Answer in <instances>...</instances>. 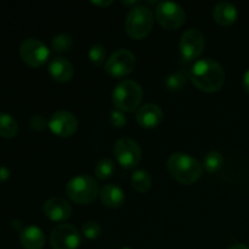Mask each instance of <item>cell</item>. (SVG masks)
Listing matches in <instances>:
<instances>
[{
	"label": "cell",
	"mask_w": 249,
	"mask_h": 249,
	"mask_svg": "<svg viewBox=\"0 0 249 249\" xmlns=\"http://www.w3.org/2000/svg\"><path fill=\"white\" fill-rule=\"evenodd\" d=\"M189 78L198 89L213 92L223 87L225 72L218 61L206 57L194 63L189 72Z\"/></svg>",
	"instance_id": "6da1fadb"
},
{
	"label": "cell",
	"mask_w": 249,
	"mask_h": 249,
	"mask_svg": "<svg viewBox=\"0 0 249 249\" xmlns=\"http://www.w3.org/2000/svg\"><path fill=\"white\" fill-rule=\"evenodd\" d=\"M168 170L173 178L181 184L190 185L196 182L201 178L203 168L202 164L192 156L184 152H177L168 158Z\"/></svg>",
	"instance_id": "7a4b0ae2"
},
{
	"label": "cell",
	"mask_w": 249,
	"mask_h": 249,
	"mask_svg": "<svg viewBox=\"0 0 249 249\" xmlns=\"http://www.w3.org/2000/svg\"><path fill=\"white\" fill-rule=\"evenodd\" d=\"M142 88L133 79L119 82L112 92V100L117 109L122 112H131L138 108L142 100Z\"/></svg>",
	"instance_id": "3957f363"
},
{
	"label": "cell",
	"mask_w": 249,
	"mask_h": 249,
	"mask_svg": "<svg viewBox=\"0 0 249 249\" xmlns=\"http://www.w3.org/2000/svg\"><path fill=\"white\" fill-rule=\"evenodd\" d=\"M153 27V12L145 5H138L129 10L125 18L126 33L134 39L147 36Z\"/></svg>",
	"instance_id": "277c9868"
},
{
	"label": "cell",
	"mask_w": 249,
	"mask_h": 249,
	"mask_svg": "<svg viewBox=\"0 0 249 249\" xmlns=\"http://www.w3.org/2000/svg\"><path fill=\"white\" fill-rule=\"evenodd\" d=\"M66 192L75 203H90L97 196L99 185L96 180L90 175H75L66 185Z\"/></svg>",
	"instance_id": "5b68a950"
},
{
	"label": "cell",
	"mask_w": 249,
	"mask_h": 249,
	"mask_svg": "<svg viewBox=\"0 0 249 249\" xmlns=\"http://www.w3.org/2000/svg\"><path fill=\"white\" fill-rule=\"evenodd\" d=\"M156 18L164 28L177 29L185 23L186 12L184 7L174 1H160L156 7Z\"/></svg>",
	"instance_id": "8992f818"
},
{
	"label": "cell",
	"mask_w": 249,
	"mask_h": 249,
	"mask_svg": "<svg viewBox=\"0 0 249 249\" xmlns=\"http://www.w3.org/2000/svg\"><path fill=\"white\" fill-rule=\"evenodd\" d=\"M136 65V57L128 49H119L107 60L105 71L109 75L122 78L133 72Z\"/></svg>",
	"instance_id": "52a82bcc"
},
{
	"label": "cell",
	"mask_w": 249,
	"mask_h": 249,
	"mask_svg": "<svg viewBox=\"0 0 249 249\" xmlns=\"http://www.w3.org/2000/svg\"><path fill=\"white\" fill-rule=\"evenodd\" d=\"M19 55L22 60L32 67H40L48 61L50 51L39 39L27 38L19 45Z\"/></svg>",
	"instance_id": "ba28073f"
},
{
	"label": "cell",
	"mask_w": 249,
	"mask_h": 249,
	"mask_svg": "<svg viewBox=\"0 0 249 249\" xmlns=\"http://www.w3.org/2000/svg\"><path fill=\"white\" fill-rule=\"evenodd\" d=\"M80 241L79 231L71 224H60L50 233V243L53 249H78Z\"/></svg>",
	"instance_id": "9c48e42d"
},
{
	"label": "cell",
	"mask_w": 249,
	"mask_h": 249,
	"mask_svg": "<svg viewBox=\"0 0 249 249\" xmlns=\"http://www.w3.org/2000/svg\"><path fill=\"white\" fill-rule=\"evenodd\" d=\"M113 152L119 164L124 168L135 167L140 162L142 155L139 143L130 138H122L117 140Z\"/></svg>",
	"instance_id": "30bf717a"
},
{
	"label": "cell",
	"mask_w": 249,
	"mask_h": 249,
	"mask_svg": "<svg viewBox=\"0 0 249 249\" xmlns=\"http://www.w3.org/2000/svg\"><path fill=\"white\" fill-rule=\"evenodd\" d=\"M204 34L198 28H190L182 33L179 48L185 60H195L199 57L204 50Z\"/></svg>",
	"instance_id": "8fae6325"
},
{
	"label": "cell",
	"mask_w": 249,
	"mask_h": 249,
	"mask_svg": "<svg viewBox=\"0 0 249 249\" xmlns=\"http://www.w3.org/2000/svg\"><path fill=\"white\" fill-rule=\"evenodd\" d=\"M48 126L56 135L68 138L77 131L78 119L72 112L57 111L51 114Z\"/></svg>",
	"instance_id": "7c38bea8"
},
{
	"label": "cell",
	"mask_w": 249,
	"mask_h": 249,
	"mask_svg": "<svg viewBox=\"0 0 249 249\" xmlns=\"http://www.w3.org/2000/svg\"><path fill=\"white\" fill-rule=\"evenodd\" d=\"M44 214L48 216L50 220L53 221H63L67 220L72 214V207L61 197H53L45 201L43 206Z\"/></svg>",
	"instance_id": "4fadbf2b"
},
{
	"label": "cell",
	"mask_w": 249,
	"mask_h": 249,
	"mask_svg": "<svg viewBox=\"0 0 249 249\" xmlns=\"http://www.w3.org/2000/svg\"><path fill=\"white\" fill-rule=\"evenodd\" d=\"M163 112L155 104H145L136 112V121L143 128H155L162 122Z\"/></svg>",
	"instance_id": "5bb4252c"
},
{
	"label": "cell",
	"mask_w": 249,
	"mask_h": 249,
	"mask_svg": "<svg viewBox=\"0 0 249 249\" xmlns=\"http://www.w3.org/2000/svg\"><path fill=\"white\" fill-rule=\"evenodd\" d=\"M48 71L51 77L57 82H68L74 74V68L71 61L62 56H56L49 62Z\"/></svg>",
	"instance_id": "9a60e30c"
},
{
	"label": "cell",
	"mask_w": 249,
	"mask_h": 249,
	"mask_svg": "<svg viewBox=\"0 0 249 249\" xmlns=\"http://www.w3.org/2000/svg\"><path fill=\"white\" fill-rule=\"evenodd\" d=\"M19 241L26 249H43L45 245V236L38 226L27 225L21 230Z\"/></svg>",
	"instance_id": "2e32d148"
},
{
	"label": "cell",
	"mask_w": 249,
	"mask_h": 249,
	"mask_svg": "<svg viewBox=\"0 0 249 249\" xmlns=\"http://www.w3.org/2000/svg\"><path fill=\"white\" fill-rule=\"evenodd\" d=\"M237 7L230 1H220L215 5L213 10V17L219 24L229 26L237 19Z\"/></svg>",
	"instance_id": "e0dca14e"
},
{
	"label": "cell",
	"mask_w": 249,
	"mask_h": 249,
	"mask_svg": "<svg viewBox=\"0 0 249 249\" xmlns=\"http://www.w3.org/2000/svg\"><path fill=\"white\" fill-rule=\"evenodd\" d=\"M100 197H101V201L105 206L116 208V207L123 204L124 199H125V194H124L123 189L119 187L118 185L107 184L101 189Z\"/></svg>",
	"instance_id": "ac0fdd59"
},
{
	"label": "cell",
	"mask_w": 249,
	"mask_h": 249,
	"mask_svg": "<svg viewBox=\"0 0 249 249\" xmlns=\"http://www.w3.org/2000/svg\"><path fill=\"white\" fill-rule=\"evenodd\" d=\"M18 131L16 119L6 112H0V135L2 138H14Z\"/></svg>",
	"instance_id": "d6986e66"
},
{
	"label": "cell",
	"mask_w": 249,
	"mask_h": 249,
	"mask_svg": "<svg viewBox=\"0 0 249 249\" xmlns=\"http://www.w3.org/2000/svg\"><path fill=\"white\" fill-rule=\"evenodd\" d=\"M131 185L138 192H146L152 185V178L145 169H138L131 175Z\"/></svg>",
	"instance_id": "ffe728a7"
},
{
	"label": "cell",
	"mask_w": 249,
	"mask_h": 249,
	"mask_svg": "<svg viewBox=\"0 0 249 249\" xmlns=\"http://www.w3.org/2000/svg\"><path fill=\"white\" fill-rule=\"evenodd\" d=\"M224 158L223 155L218 151H209L203 160V167L207 172L209 173H215L223 167Z\"/></svg>",
	"instance_id": "44dd1931"
},
{
	"label": "cell",
	"mask_w": 249,
	"mask_h": 249,
	"mask_svg": "<svg viewBox=\"0 0 249 249\" xmlns=\"http://www.w3.org/2000/svg\"><path fill=\"white\" fill-rule=\"evenodd\" d=\"M114 168H116V165L111 158H102L97 162L96 167H95V175L101 180L108 179L114 173Z\"/></svg>",
	"instance_id": "7402d4cb"
},
{
	"label": "cell",
	"mask_w": 249,
	"mask_h": 249,
	"mask_svg": "<svg viewBox=\"0 0 249 249\" xmlns=\"http://www.w3.org/2000/svg\"><path fill=\"white\" fill-rule=\"evenodd\" d=\"M51 46L56 53H65L72 48V38L70 34L58 33L53 36V40H51Z\"/></svg>",
	"instance_id": "603a6c76"
},
{
	"label": "cell",
	"mask_w": 249,
	"mask_h": 249,
	"mask_svg": "<svg viewBox=\"0 0 249 249\" xmlns=\"http://www.w3.org/2000/svg\"><path fill=\"white\" fill-rule=\"evenodd\" d=\"M88 55H89L90 61H91L94 65L99 66L101 65L105 61V58H106V48H105L104 45H101V44H94V45L89 49Z\"/></svg>",
	"instance_id": "cb8c5ba5"
},
{
	"label": "cell",
	"mask_w": 249,
	"mask_h": 249,
	"mask_svg": "<svg viewBox=\"0 0 249 249\" xmlns=\"http://www.w3.org/2000/svg\"><path fill=\"white\" fill-rule=\"evenodd\" d=\"M186 83V74L182 72H175L168 75L165 79V85L169 88L170 90H180Z\"/></svg>",
	"instance_id": "d4e9b609"
},
{
	"label": "cell",
	"mask_w": 249,
	"mask_h": 249,
	"mask_svg": "<svg viewBox=\"0 0 249 249\" xmlns=\"http://www.w3.org/2000/svg\"><path fill=\"white\" fill-rule=\"evenodd\" d=\"M101 232H102L101 226L94 220L87 221V223L83 225V233H84L85 237L89 238V240H95V238H97L100 235H101Z\"/></svg>",
	"instance_id": "484cf974"
},
{
	"label": "cell",
	"mask_w": 249,
	"mask_h": 249,
	"mask_svg": "<svg viewBox=\"0 0 249 249\" xmlns=\"http://www.w3.org/2000/svg\"><path fill=\"white\" fill-rule=\"evenodd\" d=\"M49 124V121L43 116V114H34L29 119V126L33 130L40 131L45 129V126Z\"/></svg>",
	"instance_id": "4316f807"
},
{
	"label": "cell",
	"mask_w": 249,
	"mask_h": 249,
	"mask_svg": "<svg viewBox=\"0 0 249 249\" xmlns=\"http://www.w3.org/2000/svg\"><path fill=\"white\" fill-rule=\"evenodd\" d=\"M111 123L117 128H122L126 124V117L124 112L119 111V109H113L111 112Z\"/></svg>",
	"instance_id": "83f0119b"
},
{
	"label": "cell",
	"mask_w": 249,
	"mask_h": 249,
	"mask_svg": "<svg viewBox=\"0 0 249 249\" xmlns=\"http://www.w3.org/2000/svg\"><path fill=\"white\" fill-rule=\"evenodd\" d=\"M10 177V170L7 169L4 165H0V181H4V180L9 179Z\"/></svg>",
	"instance_id": "f1b7e54d"
},
{
	"label": "cell",
	"mask_w": 249,
	"mask_h": 249,
	"mask_svg": "<svg viewBox=\"0 0 249 249\" xmlns=\"http://www.w3.org/2000/svg\"><path fill=\"white\" fill-rule=\"evenodd\" d=\"M243 87H245L246 91L249 92V70L246 71L245 75H243Z\"/></svg>",
	"instance_id": "f546056e"
},
{
	"label": "cell",
	"mask_w": 249,
	"mask_h": 249,
	"mask_svg": "<svg viewBox=\"0 0 249 249\" xmlns=\"http://www.w3.org/2000/svg\"><path fill=\"white\" fill-rule=\"evenodd\" d=\"M95 5H100V6H106V5H109L112 2V0H102V1H99V0H94Z\"/></svg>",
	"instance_id": "4dcf8cb0"
},
{
	"label": "cell",
	"mask_w": 249,
	"mask_h": 249,
	"mask_svg": "<svg viewBox=\"0 0 249 249\" xmlns=\"http://www.w3.org/2000/svg\"><path fill=\"white\" fill-rule=\"evenodd\" d=\"M229 249H249V247L246 245H241V243H236V245H232Z\"/></svg>",
	"instance_id": "1f68e13d"
},
{
	"label": "cell",
	"mask_w": 249,
	"mask_h": 249,
	"mask_svg": "<svg viewBox=\"0 0 249 249\" xmlns=\"http://www.w3.org/2000/svg\"><path fill=\"white\" fill-rule=\"evenodd\" d=\"M121 249H131V248H129V247H123V248H121Z\"/></svg>",
	"instance_id": "d6a6232c"
}]
</instances>
